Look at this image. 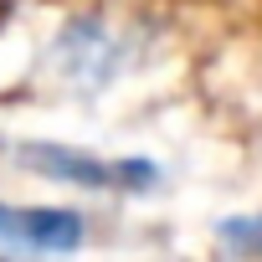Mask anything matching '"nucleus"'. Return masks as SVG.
Returning <instances> with one entry per match:
<instances>
[{
    "mask_svg": "<svg viewBox=\"0 0 262 262\" xmlns=\"http://www.w3.org/2000/svg\"><path fill=\"white\" fill-rule=\"evenodd\" d=\"M21 165H31L47 180L82 185V190H144L155 180L149 160H98V155L62 149V144H21Z\"/></svg>",
    "mask_w": 262,
    "mask_h": 262,
    "instance_id": "obj_1",
    "label": "nucleus"
},
{
    "mask_svg": "<svg viewBox=\"0 0 262 262\" xmlns=\"http://www.w3.org/2000/svg\"><path fill=\"white\" fill-rule=\"evenodd\" d=\"M123 62H128V36H123L118 26L98 21V16L72 21V26L62 31V41H57V72H62L67 82H77V88L108 82Z\"/></svg>",
    "mask_w": 262,
    "mask_h": 262,
    "instance_id": "obj_2",
    "label": "nucleus"
},
{
    "mask_svg": "<svg viewBox=\"0 0 262 262\" xmlns=\"http://www.w3.org/2000/svg\"><path fill=\"white\" fill-rule=\"evenodd\" d=\"M82 231L88 221L62 206H0V247H11V252L57 257V252L82 247Z\"/></svg>",
    "mask_w": 262,
    "mask_h": 262,
    "instance_id": "obj_3",
    "label": "nucleus"
}]
</instances>
